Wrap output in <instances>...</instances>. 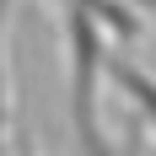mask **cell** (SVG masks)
Masks as SVG:
<instances>
[{"label":"cell","instance_id":"cell-1","mask_svg":"<svg viewBox=\"0 0 156 156\" xmlns=\"http://www.w3.org/2000/svg\"><path fill=\"white\" fill-rule=\"evenodd\" d=\"M65 76H70V129H76V151L81 156H119V145L108 140L102 129V108H97V92L108 81V27L97 22L92 11L81 5H65Z\"/></svg>","mask_w":156,"mask_h":156},{"label":"cell","instance_id":"cell-2","mask_svg":"<svg viewBox=\"0 0 156 156\" xmlns=\"http://www.w3.org/2000/svg\"><path fill=\"white\" fill-rule=\"evenodd\" d=\"M108 81L119 86V97L129 102V113L156 135V76L145 70V65H135L129 54H113L108 59Z\"/></svg>","mask_w":156,"mask_h":156},{"label":"cell","instance_id":"cell-3","mask_svg":"<svg viewBox=\"0 0 156 156\" xmlns=\"http://www.w3.org/2000/svg\"><path fill=\"white\" fill-rule=\"evenodd\" d=\"M5 16L11 5H0V151H5V135H11V65H5Z\"/></svg>","mask_w":156,"mask_h":156},{"label":"cell","instance_id":"cell-4","mask_svg":"<svg viewBox=\"0 0 156 156\" xmlns=\"http://www.w3.org/2000/svg\"><path fill=\"white\" fill-rule=\"evenodd\" d=\"M16 156H38V151H32V145H27V140H22V145H16Z\"/></svg>","mask_w":156,"mask_h":156}]
</instances>
